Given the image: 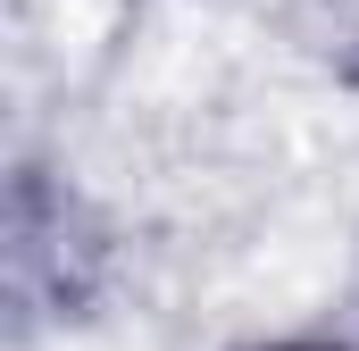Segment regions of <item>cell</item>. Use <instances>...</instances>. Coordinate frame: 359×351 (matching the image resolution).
I'll return each mask as SVG.
<instances>
[{
	"label": "cell",
	"mask_w": 359,
	"mask_h": 351,
	"mask_svg": "<svg viewBox=\"0 0 359 351\" xmlns=\"http://www.w3.org/2000/svg\"><path fill=\"white\" fill-rule=\"evenodd\" d=\"M284 351H318V343H284Z\"/></svg>",
	"instance_id": "cell-1"
}]
</instances>
